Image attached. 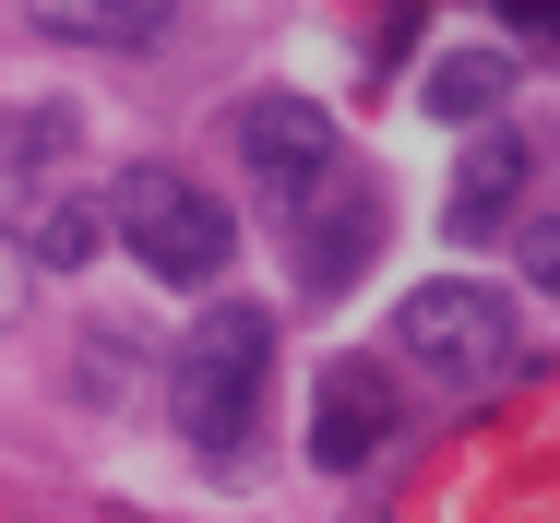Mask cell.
<instances>
[{
	"instance_id": "1",
	"label": "cell",
	"mask_w": 560,
	"mask_h": 523,
	"mask_svg": "<svg viewBox=\"0 0 560 523\" xmlns=\"http://www.w3.org/2000/svg\"><path fill=\"white\" fill-rule=\"evenodd\" d=\"M262 381H275V310L226 298V310L191 321L179 369H167V417L203 464H238L250 452V417H262Z\"/></svg>"
},
{
	"instance_id": "2",
	"label": "cell",
	"mask_w": 560,
	"mask_h": 523,
	"mask_svg": "<svg viewBox=\"0 0 560 523\" xmlns=\"http://www.w3.org/2000/svg\"><path fill=\"white\" fill-rule=\"evenodd\" d=\"M108 238L155 286H215L226 262H238V214H226L191 167H167V155H143V167L108 179Z\"/></svg>"
},
{
	"instance_id": "3",
	"label": "cell",
	"mask_w": 560,
	"mask_h": 523,
	"mask_svg": "<svg viewBox=\"0 0 560 523\" xmlns=\"http://www.w3.org/2000/svg\"><path fill=\"white\" fill-rule=\"evenodd\" d=\"M394 357H406L418 381H442V393H477V381H501V369L525 357V333H513V298H501V286L442 274V286H418V298L394 310Z\"/></svg>"
},
{
	"instance_id": "4",
	"label": "cell",
	"mask_w": 560,
	"mask_h": 523,
	"mask_svg": "<svg viewBox=\"0 0 560 523\" xmlns=\"http://www.w3.org/2000/svg\"><path fill=\"white\" fill-rule=\"evenodd\" d=\"M226 143H238L250 191L287 214V226L346 179V131H335V107H311V96H238L226 107Z\"/></svg>"
},
{
	"instance_id": "5",
	"label": "cell",
	"mask_w": 560,
	"mask_h": 523,
	"mask_svg": "<svg viewBox=\"0 0 560 523\" xmlns=\"http://www.w3.org/2000/svg\"><path fill=\"white\" fill-rule=\"evenodd\" d=\"M382 226H394L382 179H358V167H346L335 191L299 214V298H346V286L382 262Z\"/></svg>"
},
{
	"instance_id": "6",
	"label": "cell",
	"mask_w": 560,
	"mask_h": 523,
	"mask_svg": "<svg viewBox=\"0 0 560 523\" xmlns=\"http://www.w3.org/2000/svg\"><path fill=\"white\" fill-rule=\"evenodd\" d=\"M394 440V381H382V357H323V381H311V452L358 476L370 452Z\"/></svg>"
},
{
	"instance_id": "7",
	"label": "cell",
	"mask_w": 560,
	"mask_h": 523,
	"mask_svg": "<svg viewBox=\"0 0 560 523\" xmlns=\"http://www.w3.org/2000/svg\"><path fill=\"white\" fill-rule=\"evenodd\" d=\"M525 167H537L525 131H477V143H465V179H453V203H442V238H453V250H489V238L513 226Z\"/></svg>"
},
{
	"instance_id": "8",
	"label": "cell",
	"mask_w": 560,
	"mask_h": 523,
	"mask_svg": "<svg viewBox=\"0 0 560 523\" xmlns=\"http://www.w3.org/2000/svg\"><path fill=\"white\" fill-rule=\"evenodd\" d=\"M501 96H513V60H501V48H442V60H430V84H418V107L453 119V131H465V119H489Z\"/></svg>"
},
{
	"instance_id": "9",
	"label": "cell",
	"mask_w": 560,
	"mask_h": 523,
	"mask_svg": "<svg viewBox=\"0 0 560 523\" xmlns=\"http://www.w3.org/2000/svg\"><path fill=\"white\" fill-rule=\"evenodd\" d=\"M36 24H48L60 48H155L179 12H167V0H96V12H84V0H48Z\"/></svg>"
},
{
	"instance_id": "10",
	"label": "cell",
	"mask_w": 560,
	"mask_h": 523,
	"mask_svg": "<svg viewBox=\"0 0 560 523\" xmlns=\"http://www.w3.org/2000/svg\"><path fill=\"white\" fill-rule=\"evenodd\" d=\"M96 238H108V203H96V191H72V203L36 214V238H24V250H36V274H84V262H96Z\"/></svg>"
},
{
	"instance_id": "11",
	"label": "cell",
	"mask_w": 560,
	"mask_h": 523,
	"mask_svg": "<svg viewBox=\"0 0 560 523\" xmlns=\"http://www.w3.org/2000/svg\"><path fill=\"white\" fill-rule=\"evenodd\" d=\"M36 155H72V107H24V119H0V179H36Z\"/></svg>"
},
{
	"instance_id": "12",
	"label": "cell",
	"mask_w": 560,
	"mask_h": 523,
	"mask_svg": "<svg viewBox=\"0 0 560 523\" xmlns=\"http://www.w3.org/2000/svg\"><path fill=\"white\" fill-rule=\"evenodd\" d=\"M525 286H537V298H560V214H537V226H525Z\"/></svg>"
},
{
	"instance_id": "13",
	"label": "cell",
	"mask_w": 560,
	"mask_h": 523,
	"mask_svg": "<svg viewBox=\"0 0 560 523\" xmlns=\"http://www.w3.org/2000/svg\"><path fill=\"white\" fill-rule=\"evenodd\" d=\"M24 298H36V250L0 238V321H24Z\"/></svg>"
}]
</instances>
